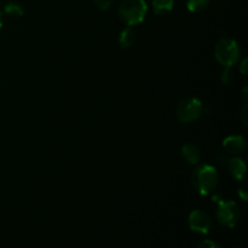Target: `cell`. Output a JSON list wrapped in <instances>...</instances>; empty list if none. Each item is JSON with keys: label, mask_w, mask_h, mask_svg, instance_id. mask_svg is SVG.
<instances>
[{"label": "cell", "mask_w": 248, "mask_h": 248, "mask_svg": "<svg viewBox=\"0 0 248 248\" xmlns=\"http://www.w3.org/2000/svg\"><path fill=\"white\" fill-rule=\"evenodd\" d=\"M191 184L200 195L207 196L217 188L218 172L210 165H201L196 167L191 176Z\"/></svg>", "instance_id": "1"}, {"label": "cell", "mask_w": 248, "mask_h": 248, "mask_svg": "<svg viewBox=\"0 0 248 248\" xmlns=\"http://www.w3.org/2000/svg\"><path fill=\"white\" fill-rule=\"evenodd\" d=\"M148 5L145 0H123L119 6V17L126 26H136L144 21Z\"/></svg>", "instance_id": "2"}, {"label": "cell", "mask_w": 248, "mask_h": 248, "mask_svg": "<svg viewBox=\"0 0 248 248\" xmlns=\"http://www.w3.org/2000/svg\"><path fill=\"white\" fill-rule=\"evenodd\" d=\"M216 60L224 65L225 68H232L236 64L240 58V47L232 39H220L215 47Z\"/></svg>", "instance_id": "3"}, {"label": "cell", "mask_w": 248, "mask_h": 248, "mask_svg": "<svg viewBox=\"0 0 248 248\" xmlns=\"http://www.w3.org/2000/svg\"><path fill=\"white\" fill-rule=\"evenodd\" d=\"M203 111L202 103L200 99L195 97H188L184 98L177 104L176 115L181 123L188 124L198 120Z\"/></svg>", "instance_id": "4"}, {"label": "cell", "mask_w": 248, "mask_h": 248, "mask_svg": "<svg viewBox=\"0 0 248 248\" xmlns=\"http://www.w3.org/2000/svg\"><path fill=\"white\" fill-rule=\"evenodd\" d=\"M217 207V219L222 225L227 228H234L239 223L240 217H241V211H240L239 205L235 201L219 200Z\"/></svg>", "instance_id": "5"}, {"label": "cell", "mask_w": 248, "mask_h": 248, "mask_svg": "<svg viewBox=\"0 0 248 248\" xmlns=\"http://www.w3.org/2000/svg\"><path fill=\"white\" fill-rule=\"evenodd\" d=\"M189 227L193 232L200 234H207L212 227V220L208 213L201 210H194L189 215Z\"/></svg>", "instance_id": "6"}, {"label": "cell", "mask_w": 248, "mask_h": 248, "mask_svg": "<svg viewBox=\"0 0 248 248\" xmlns=\"http://www.w3.org/2000/svg\"><path fill=\"white\" fill-rule=\"evenodd\" d=\"M246 140L242 136H230L223 142V148L230 155H240L246 150Z\"/></svg>", "instance_id": "7"}, {"label": "cell", "mask_w": 248, "mask_h": 248, "mask_svg": "<svg viewBox=\"0 0 248 248\" xmlns=\"http://www.w3.org/2000/svg\"><path fill=\"white\" fill-rule=\"evenodd\" d=\"M225 166H227L228 171L232 174V178L236 181H242L246 174V164L242 159L235 156V157H228L225 161Z\"/></svg>", "instance_id": "8"}, {"label": "cell", "mask_w": 248, "mask_h": 248, "mask_svg": "<svg viewBox=\"0 0 248 248\" xmlns=\"http://www.w3.org/2000/svg\"><path fill=\"white\" fill-rule=\"evenodd\" d=\"M182 155L184 160L190 165H196L200 161V150L191 143H186L182 147Z\"/></svg>", "instance_id": "9"}, {"label": "cell", "mask_w": 248, "mask_h": 248, "mask_svg": "<svg viewBox=\"0 0 248 248\" xmlns=\"http://www.w3.org/2000/svg\"><path fill=\"white\" fill-rule=\"evenodd\" d=\"M174 0H153V9L156 15L169 14L173 10Z\"/></svg>", "instance_id": "10"}, {"label": "cell", "mask_w": 248, "mask_h": 248, "mask_svg": "<svg viewBox=\"0 0 248 248\" xmlns=\"http://www.w3.org/2000/svg\"><path fill=\"white\" fill-rule=\"evenodd\" d=\"M135 33H133L132 29L130 28L124 29V31H121L120 34H119V45L123 48H130L131 46L135 44Z\"/></svg>", "instance_id": "11"}, {"label": "cell", "mask_w": 248, "mask_h": 248, "mask_svg": "<svg viewBox=\"0 0 248 248\" xmlns=\"http://www.w3.org/2000/svg\"><path fill=\"white\" fill-rule=\"evenodd\" d=\"M4 12L11 18H19V17L23 16V9H22L21 5L16 4V2H9V4L5 5Z\"/></svg>", "instance_id": "12"}, {"label": "cell", "mask_w": 248, "mask_h": 248, "mask_svg": "<svg viewBox=\"0 0 248 248\" xmlns=\"http://www.w3.org/2000/svg\"><path fill=\"white\" fill-rule=\"evenodd\" d=\"M211 0H186V9L191 12L202 11L207 7Z\"/></svg>", "instance_id": "13"}, {"label": "cell", "mask_w": 248, "mask_h": 248, "mask_svg": "<svg viewBox=\"0 0 248 248\" xmlns=\"http://www.w3.org/2000/svg\"><path fill=\"white\" fill-rule=\"evenodd\" d=\"M232 80H234V72L232 70V68H225L222 74V81L228 85L232 84Z\"/></svg>", "instance_id": "14"}, {"label": "cell", "mask_w": 248, "mask_h": 248, "mask_svg": "<svg viewBox=\"0 0 248 248\" xmlns=\"http://www.w3.org/2000/svg\"><path fill=\"white\" fill-rule=\"evenodd\" d=\"M114 0H94V4H96V6L98 7L99 10H103V11H106V10H108L109 7L113 5Z\"/></svg>", "instance_id": "15"}, {"label": "cell", "mask_w": 248, "mask_h": 248, "mask_svg": "<svg viewBox=\"0 0 248 248\" xmlns=\"http://www.w3.org/2000/svg\"><path fill=\"white\" fill-rule=\"evenodd\" d=\"M198 248H220L216 242L211 241V240H206V241H202L200 245H199Z\"/></svg>", "instance_id": "16"}, {"label": "cell", "mask_w": 248, "mask_h": 248, "mask_svg": "<svg viewBox=\"0 0 248 248\" xmlns=\"http://www.w3.org/2000/svg\"><path fill=\"white\" fill-rule=\"evenodd\" d=\"M247 116H248V108H247V104H245L241 109V114H240V119L241 121L244 123L245 126H247Z\"/></svg>", "instance_id": "17"}, {"label": "cell", "mask_w": 248, "mask_h": 248, "mask_svg": "<svg viewBox=\"0 0 248 248\" xmlns=\"http://www.w3.org/2000/svg\"><path fill=\"white\" fill-rule=\"evenodd\" d=\"M239 196H240V198H241L244 201L247 200V198H248V191H247V188H246V184H245V183L242 184V186L239 188Z\"/></svg>", "instance_id": "18"}, {"label": "cell", "mask_w": 248, "mask_h": 248, "mask_svg": "<svg viewBox=\"0 0 248 248\" xmlns=\"http://www.w3.org/2000/svg\"><path fill=\"white\" fill-rule=\"evenodd\" d=\"M240 72H241L244 75L247 74V60H246V58H245V60L242 61L241 67H240Z\"/></svg>", "instance_id": "19"}, {"label": "cell", "mask_w": 248, "mask_h": 248, "mask_svg": "<svg viewBox=\"0 0 248 248\" xmlns=\"http://www.w3.org/2000/svg\"><path fill=\"white\" fill-rule=\"evenodd\" d=\"M2 27V12L0 11V28Z\"/></svg>", "instance_id": "20"}, {"label": "cell", "mask_w": 248, "mask_h": 248, "mask_svg": "<svg viewBox=\"0 0 248 248\" xmlns=\"http://www.w3.org/2000/svg\"><path fill=\"white\" fill-rule=\"evenodd\" d=\"M234 248H240V247H234Z\"/></svg>", "instance_id": "21"}]
</instances>
